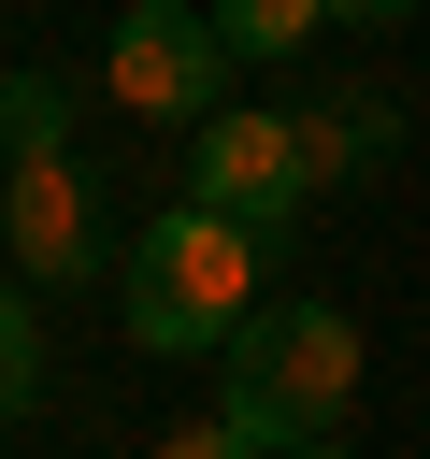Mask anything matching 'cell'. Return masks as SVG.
I'll return each mask as SVG.
<instances>
[{"instance_id": "cell-1", "label": "cell", "mask_w": 430, "mask_h": 459, "mask_svg": "<svg viewBox=\"0 0 430 459\" xmlns=\"http://www.w3.org/2000/svg\"><path fill=\"white\" fill-rule=\"evenodd\" d=\"M258 230L244 215H215V201H186V215H158L143 244H129V344L143 359H201V344H229L244 316H258Z\"/></svg>"}, {"instance_id": "cell-2", "label": "cell", "mask_w": 430, "mask_h": 459, "mask_svg": "<svg viewBox=\"0 0 430 459\" xmlns=\"http://www.w3.org/2000/svg\"><path fill=\"white\" fill-rule=\"evenodd\" d=\"M344 402H358V330H344L330 301H287V316H244V330H229V430H244L258 459L344 430Z\"/></svg>"}, {"instance_id": "cell-3", "label": "cell", "mask_w": 430, "mask_h": 459, "mask_svg": "<svg viewBox=\"0 0 430 459\" xmlns=\"http://www.w3.org/2000/svg\"><path fill=\"white\" fill-rule=\"evenodd\" d=\"M100 86H115L129 115H158V129H215V100H229V29L186 14V0H129L115 43H100Z\"/></svg>"}, {"instance_id": "cell-4", "label": "cell", "mask_w": 430, "mask_h": 459, "mask_svg": "<svg viewBox=\"0 0 430 459\" xmlns=\"http://www.w3.org/2000/svg\"><path fill=\"white\" fill-rule=\"evenodd\" d=\"M100 244H115V201H100L86 158H0V258H14L29 287L100 273Z\"/></svg>"}, {"instance_id": "cell-5", "label": "cell", "mask_w": 430, "mask_h": 459, "mask_svg": "<svg viewBox=\"0 0 430 459\" xmlns=\"http://www.w3.org/2000/svg\"><path fill=\"white\" fill-rule=\"evenodd\" d=\"M201 201H215V215H244L258 244H287V230H301V201H315L301 115H215V129H201Z\"/></svg>"}, {"instance_id": "cell-6", "label": "cell", "mask_w": 430, "mask_h": 459, "mask_svg": "<svg viewBox=\"0 0 430 459\" xmlns=\"http://www.w3.org/2000/svg\"><path fill=\"white\" fill-rule=\"evenodd\" d=\"M387 143H401V100H301V158H315V186H344V172H387Z\"/></svg>"}, {"instance_id": "cell-7", "label": "cell", "mask_w": 430, "mask_h": 459, "mask_svg": "<svg viewBox=\"0 0 430 459\" xmlns=\"http://www.w3.org/2000/svg\"><path fill=\"white\" fill-rule=\"evenodd\" d=\"M0 158H72V100H57L43 72L0 86Z\"/></svg>"}, {"instance_id": "cell-8", "label": "cell", "mask_w": 430, "mask_h": 459, "mask_svg": "<svg viewBox=\"0 0 430 459\" xmlns=\"http://www.w3.org/2000/svg\"><path fill=\"white\" fill-rule=\"evenodd\" d=\"M43 402V330H29V273H0V430Z\"/></svg>"}, {"instance_id": "cell-9", "label": "cell", "mask_w": 430, "mask_h": 459, "mask_svg": "<svg viewBox=\"0 0 430 459\" xmlns=\"http://www.w3.org/2000/svg\"><path fill=\"white\" fill-rule=\"evenodd\" d=\"M315 14H330V0H215L229 57H287V43H315Z\"/></svg>"}, {"instance_id": "cell-10", "label": "cell", "mask_w": 430, "mask_h": 459, "mask_svg": "<svg viewBox=\"0 0 430 459\" xmlns=\"http://www.w3.org/2000/svg\"><path fill=\"white\" fill-rule=\"evenodd\" d=\"M158 459H258V445H244V430H229V416H201V430H172V445H158Z\"/></svg>"}, {"instance_id": "cell-11", "label": "cell", "mask_w": 430, "mask_h": 459, "mask_svg": "<svg viewBox=\"0 0 430 459\" xmlns=\"http://www.w3.org/2000/svg\"><path fill=\"white\" fill-rule=\"evenodd\" d=\"M330 14H416V0H330Z\"/></svg>"}, {"instance_id": "cell-12", "label": "cell", "mask_w": 430, "mask_h": 459, "mask_svg": "<svg viewBox=\"0 0 430 459\" xmlns=\"http://www.w3.org/2000/svg\"><path fill=\"white\" fill-rule=\"evenodd\" d=\"M272 459H344V445H330V430H315V445H272Z\"/></svg>"}]
</instances>
